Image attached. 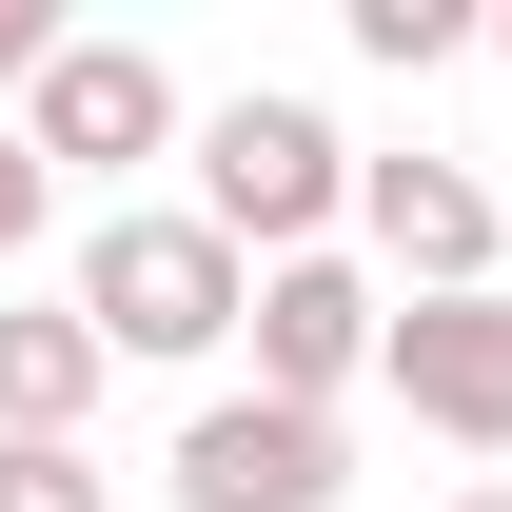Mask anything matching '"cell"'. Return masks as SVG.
Here are the masks:
<instances>
[{"label": "cell", "instance_id": "obj_7", "mask_svg": "<svg viewBox=\"0 0 512 512\" xmlns=\"http://www.w3.org/2000/svg\"><path fill=\"white\" fill-rule=\"evenodd\" d=\"M355 237L394 256V296H493V178H473V158H434V138L355 178Z\"/></svg>", "mask_w": 512, "mask_h": 512}, {"label": "cell", "instance_id": "obj_8", "mask_svg": "<svg viewBox=\"0 0 512 512\" xmlns=\"http://www.w3.org/2000/svg\"><path fill=\"white\" fill-rule=\"evenodd\" d=\"M99 375H119V335L79 296H0V434H99Z\"/></svg>", "mask_w": 512, "mask_h": 512}, {"label": "cell", "instance_id": "obj_11", "mask_svg": "<svg viewBox=\"0 0 512 512\" xmlns=\"http://www.w3.org/2000/svg\"><path fill=\"white\" fill-rule=\"evenodd\" d=\"M60 40H79L60 0H0V119H20V99H40V79H60Z\"/></svg>", "mask_w": 512, "mask_h": 512}, {"label": "cell", "instance_id": "obj_6", "mask_svg": "<svg viewBox=\"0 0 512 512\" xmlns=\"http://www.w3.org/2000/svg\"><path fill=\"white\" fill-rule=\"evenodd\" d=\"M394 355V296L355 276V256H276L256 276V394H296V414H335V394Z\"/></svg>", "mask_w": 512, "mask_h": 512}, {"label": "cell", "instance_id": "obj_9", "mask_svg": "<svg viewBox=\"0 0 512 512\" xmlns=\"http://www.w3.org/2000/svg\"><path fill=\"white\" fill-rule=\"evenodd\" d=\"M473 40H493L473 0H355V60L375 79H434V60H473Z\"/></svg>", "mask_w": 512, "mask_h": 512}, {"label": "cell", "instance_id": "obj_2", "mask_svg": "<svg viewBox=\"0 0 512 512\" xmlns=\"http://www.w3.org/2000/svg\"><path fill=\"white\" fill-rule=\"evenodd\" d=\"M355 178H375V158H355V138H335L316 99H276V79H237V99L197 119V217H217V237L256 256V276H276V256H335Z\"/></svg>", "mask_w": 512, "mask_h": 512}, {"label": "cell", "instance_id": "obj_1", "mask_svg": "<svg viewBox=\"0 0 512 512\" xmlns=\"http://www.w3.org/2000/svg\"><path fill=\"white\" fill-rule=\"evenodd\" d=\"M79 316L119 335V355H158V375H197L217 335H256V256L197 217V197H119L99 237H79Z\"/></svg>", "mask_w": 512, "mask_h": 512}, {"label": "cell", "instance_id": "obj_10", "mask_svg": "<svg viewBox=\"0 0 512 512\" xmlns=\"http://www.w3.org/2000/svg\"><path fill=\"white\" fill-rule=\"evenodd\" d=\"M0 512H119L99 434H0Z\"/></svg>", "mask_w": 512, "mask_h": 512}, {"label": "cell", "instance_id": "obj_13", "mask_svg": "<svg viewBox=\"0 0 512 512\" xmlns=\"http://www.w3.org/2000/svg\"><path fill=\"white\" fill-rule=\"evenodd\" d=\"M453 512H512V493H453Z\"/></svg>", "mask_w": 512, "mask_h": 512}, {"label": "cell", "instance_id": "obj_4", "mask_svg": "<svg viewBox=\"0 0 512 512\" xmlns=\"http://www.w3.org/2000/svg\"><path fill=\"white\" fill-rule=\"evenodd\" d=\"M20 138H40V178H138V158H197V99L158 40H60V79L20 99Z\"/></svg>", "mask_w": 512, "mask_h": 512}, {"label": "cell", "instance_id": "obj_5", "mask_svg": "<svg viewBox=\"0 0 512 512\" xmlns=\"http://www.w3.org/2000/svg\"><path fill=\"white\" fill-rule=\"evenodd\" d=\"M375 394L453 453H512V296H394V355Z\"/></svg>", "mask_w": 512, "mask_h": 512}, {"label": "cell", "instance_id": "obj_14", "mask_svg": "<svg viewBox=\"0 0 512 512\" xmlns=\"http://www.w3.org/2000/svg\"><path fill=\"white\" fill-rule=\"evenodd\" d=\"M493 60H512V20H493Z\"/></svg>", "mask_w": 512, "mask_h": 512}, {"label": "cell", "instance_id": "obj_12", "mask_svg": "<svg viewBox=\"0 0 512 512\" xmlns=\"http://www.w3.org/2000/svg\"><path fill=\"white\" fill-rule=\"evenodd\" d=\"M40 217H60V178H40V138H20V119H0V256H20V237H40Z\"/></svg>", "mask_w": 512, "mask_h": 512}, {"label": "cell", "instance_id": "obj_3", "mask_svg": "<svg viewBox=\"0 0 512 512\" xmlns=\"http://www.w3.org/2000/svg\"><path fill=\"white\" fill-rule=\"evenodd\" d=\"M158 493H178V512H335V493H355V434L296 414V394H197L178 453H158Z\"/></svg>", "mask_w": 512, "mask_h": 512}]
</instances>
